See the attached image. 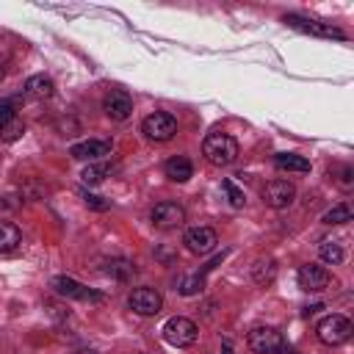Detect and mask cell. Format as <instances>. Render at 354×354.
I'll return each instance as SVG.
<instances>
[{
  "label": "cell",
  "instance_id": "13",
  "mask_svg": "<svg viewBox=\"0 0 354 354\" xmlns=\"http://www.w3.org/2000/svg\"><path fill=\"white\" fill-rule=\"evenodd\" d=\"M111 149H113V141H108V138H88V141H80V144H75L72 149H69V155L75 158V160H102L105 155H111Z\"/></svg>",
  "mask_w": 354,
  "mask_h": 354
},
{
  "label": "cell",
  "instance_id": "26",
  "mask_svg": "<svg viewBox=\"0 0 354 354\" xmlns=\"http://www.w3.org/2000/svg\"><path fill=\"white\" fill-rule=\"evenodd\" d=\"M17 119V111H14V102L11 100H0V136L3 130Z\"/></svg>",
  "mask_w": 354,
  "mask_h": 354
},
{
  "label": "cell",
  "instance_id": "20",
  "mask_svg": "<svg viewBox=\"0 0 354 354\" xmlns=\"http://www.w3.org/2000/svg\"><path fill=\"white\" fill-rule=\"evenodd\" d=\"M111 171H113V166H111V163H105V160H100V163H97V160H94V163H88V166L83 169V174H80V177H83V183L97 185V183H102Z\"/></svg>",
  "mask_w": 354,
  "mask_h": 354
},
{
  "label": "cell",
  "instance_id": "9",
  "mask_svg": "<svg viewBox=\"0 0 354 354\" xmlns=\"http://www.w3.org/2000/svg\"><path fill=\"white\" fill-rule=\"evenodd\" d=\"M53 288H55L58 296L77 299V301H102V299H105L100 290H91V288H86L83 282H77V279H72V277H55V279H53Z\"/></svg>",
  "mask_w": 354,
  "mask_h": 354
},
{
  "label": "cell",
  "instance_id": "30",
  "mask_svg": "<svg viewBox=\"0 0 354 354\" xmlns=\"http://www.w3.org/2000/svg\"><path fill=\"white\" fill-rule=\"evenodd\" d=\"M3 77H6V61L0 58V80H3Z\"/></svg>",
  "mask_w": 354,
  "mask_h": 354
},
{
  "label": "cell",
  "instance_id": "2",
  "mask_svg": "<svg viewBox=\"0 0 354 354\" xmlns=\"http://www.w3.org/2000/svg\"><path fill=\"white\" fill-rule=\"evenodd\" d=\"M351 332H354L351 321H348L346 315H337V313L326 315V318L315 326V335H318V340H321L324 346H340V343H346V340L351 337Z\"/></svg>",
  "mask_w": 354,
  "mask_h": 354
},
{
  "label": "cell",
  "instance_id": "8",
  "mask_svg": "<svg viewBox=\"0 0 354 354\" xmlns=\"http://www.w3.org/2000/svg\"><path fill=\"white\" fill-rule=\"evenodd\" d=\"M296 199V185L290 180H268L263 185V202L274 210H282V207H290Z\"/></svg>",
  "mask_w": 354,
  "mask_h": 354
},
{
  "label": "cell",
  "instance_id": "28",
  "mask_svg": "<svg viewBox=\"0 0 354 354\" xmlns=\"http://www.w3.org/2000/svg\"><path fill=\"white\" fill-rule=\"evenodd\" d=\"M83 199H86V205H88L91 210H108V207H111V202H105L102 196H94V194H86V191H83Z\"/></svg>",
  "mask_w": 354,
  "mask_h": 354
},
{
  "label": "cell",
  "instance_id": "10",
  "mask_svg": "<svg viewBox=\"0 0 354 354\" xmlns=\"http://www.w3.org/2000/svg\"><path fill=\"white\" fill-rule=\"evenodd\" d=\"M149 218L158 230H171V227H180L185 221V207L180 202H158L152 207Z\"/></svg>",
  "mask_w": 354,
  "mask_h": 354
},
{
  "label": "cell",
  "instance_id": "6",
  "mask_svg": "<svg viewBox=\"0 0 354 354\" xmlns=\"http://www.w3.org/2000/svg\"><path fill=\"white\" fill-rule=\"evenodd\" d=\"M282 22H288L290 28L301 30V33H310V36H321V39H346V33L340 28H335L332 22H318V19H307V17H299V14H285Z\"/></svg>",
  "mask_w": 354,
  "mask_h": 354
},
{
  "label": "cell",
  "instance_id": "24",
  "mask_svg": "<svg viewBox=\"0 0 354 354\" xmlns=\"http://www.w3.org/2000/svg\"><path fill=\"white\" fill-rule=\"evenodd\" d=\"M221 191L227 194V199H230V205L232 207H243L246 205V196H243V191L232 183V180H221Z\"/></svg>",
  "mask_w": 354,
  "mask_h": 354
},
{
  "label": "cell",
  "instance_id": "4",
  "mask_svg": "<svg viewBox=\"0 0 354 354\" xmlns=\"http://www.w3.org/2000/svg\"><path fill=\"white\" fill-rule=\"evenodd\" d=\"M246 346L254 354H279L285 348V337L277 326H254L246 337Z\"/></svg>",
  "mask_w": 354,
  "mask_h": 354
},
{
  "label": "cell",
  "instance_id": "32",
  "mask_svg": "<svg viewBox=\"0 0 354 354\" xmlns=\"http://www.w3.org/2000/svg\"><path fill=\"white\" fill-rule=\"evenodd\" d=\"M224 354H232V351H224Z\"/></svg>",
  "mask_w": 354,
  "mask_h": 354
},
{
  "label": "cell",
  "instance_id": "21",
  "mask_svg": "<svg viewBox=\"0 0 354 354\" xmlns=\"http://www.w3.org/2000/svg\"><path fill=\"white\" fill-rule=\"evenodd\" d=\"M318 254H321V260H324V263H329V266H337V263H343V246H340L337 241H332V238L321 241V246H318Z\"/></svg>",
  "mask_w": 354,
  "mask_h": 354
},
{
  "label": "cell",
  "instance_id": "7",
  "mask_svg": "<svg viewBox=\"0 0 354 354\" xmlns=\"http://www.w3.org/2000/svg\"><path fill=\"white\" fill-rule=\"evenodd\" d=\"M127 307H130L136 315L149 318V315H158V313H160V307H163V296H160V290L144 285V288H136V290L127 296Z\"/></svg>",
  "mask_w": 354,
  "mask_h": 354
},
{
  "label": "cell",
  "instance_id": "27",
  "mask_svg": "<svg viewBox=\"0 0 354 354\" xmlns=\"http://www.w3.org/2000/svg\"><path fill=\"white\" fill-rule=\"evenodd\" d=\"M22 133H25V124H22L19 119H14V122L3 130V136H0V138H3V141H14V138H19Z\"/></svg>",
  "mask_w": 354,
  "mask_h": 354
},
{
  "label": "cell",
  "instance_id": "18",
  "mask_svg": "<svg viewBox=\"0 0 354 354\" xmlns=\"http://www.w3.org/2000/svg\"><path fill=\"white\" fill-rule=\"evenodd\" d=\"M274 277H277V263H274L271 257H260V260L252 266V279H254L257 285H271Z\"/></svg>",
  "mask_w": 354,
  "mask_h": 354
},
{
  "label": "cell",
  "instance_id": "19",
  "mask_svg": "<svg viewBox=\"0 0 354 354\" xmlns=\"http://www.w3.org/2000/svg\"><path fill=\"white\" fill-rule=\"evenodd\" d=\"M274 163L277 169H285V171H310V160L301 155H290V152H279Z\"/></svg>",
  "mask_w": 354,
  "mask_h": 354
},
{
  "label": "cell",
  "instance_id": "23",
  "mask_svg": "<svg viewBox=\"0 0 354 354\" xmlns=\"http://www.w3.org/2000/svg\"><path fill=\"white\" fill-rule=\"evenodd\" d=\"M346 221H351V207L346 202H340L324 213V224H346Z\"/></svg>",
  "mask_w": 354,
  "mask_h": 354
},
{
  "label": "cell",
  "instance_id": "3",
  "mask_svg": "<svg viewBox=\"0 0 354 354\" xmlns=\"http://www.w3.org/2000/svg\"><path fill=\"white\" fill-rule=\"evenodd\" d=\"M163 337H166V343H171V346H177V348H188V346L196 343L199 329H196V324H194L191 318L174 315V318H169V321L163 324Z\"/></svg>",
  "mask_w": 354,
  "mask_h": 354
},
{
  "label": "cell",
  "instance_id": "14",
  "mask_svg": "<svg viewBox=\"0 0 354 354\" xmlns=\"http://www.w3.org/2000/svg\"><path fill=\"white\" fill-rule=\"evenodd\" d=\"M102 108H105V113H108L113 122H124V119L133 113V100H130V94H127V91L113 88V91L105 97Z\"/></svg>",
  "mask_w": 354,
  "mask_h": 354
},
{
  "label": "cell",
  "instance_id": "29",
  "mask_svg": "<svg viewBox=\"0 0 354 354\" xmlns=\"http://www.w3.org/2000/svg\"><path fill=\"white\" fill-rule=\"evenodd\" d=\"M351 174H354V171H351L348 166H343V169H340V177H337V183H340L343 188H351Z\"/></svg>",
  "mask_w": 354,
  "mask_h": 354
},
{
  "label": "cell",
  "instance_id": "17",
  "mask_svg": "<svg viewBox=\"0 0 354 354\" xmlns=\"http://www.w3.org/2000/svg\"><path fill=\"white\" fill-rule=\"evenodd\" d=\"M19 243H22V232H19V227L11 224V221H0V254L14 252Z\"/></svg>",
  "mask_w": 354,
  "mask_h": 354
},
{
  "label": "cell",
  "instance_id": "16",
  "mask_svg": "<svg viewBox=\"0 0 354 354\" xmlns=\"http://www.w3.org/2000/svg\"><path fill=\"white\" fill-rule=\"evenodd\" d=\"M163 171H166V177H169V180H174V183H185V180H191V177H194V166H191V160H188V158H183V155L169 158V160H166V166H163Z\"/></svg>",
  "mask_w": 354,
  "mask_h": 354
},
{
  "label": "cell",
  "instance_id": "15",
  "mask_svg": "<svg viewBox=\"0 0 354 354\" xmlns=\"http://www.w3.org/2000/svg\"><path fill=\"white\" fill-rule=\"evenodd\" d=\"M25 94L33 97V100H50L55 94V83L47 75H30L25 80Z\"/></svg>",
  "mask_w": 354,
  "mask_h": 354
},
{
  "label": "cell",
  "instance_id": "11",
  "mask_svg": "<svg viewBox=\"0 0 354 354\" xmlns=\"http://www.w3.org/2000/svg\"><path fill=\"white\" fill-rule=\"evenodd\" d=\"M183 243L194 254H210L216 249V243H218V235L210 227H191V230H185Z\"/></svg>",
  "mask_w": 354,
  "mask_h": 354
},
{
  "label": "cell",
  "instance_id": "12",
  "mask_svg": "<svg viewBox=\"0 0 354 354\" xmlns=\"http://www.w3.org/2000/svg\"><path fill=\"white\" fill-rule=\"evenodd\" d=\"M296 279H299V288L301 290L318 293V290H324L329 285V271L324 266H318V263H304V266H299Z\"/></svg>",
  "mask_w": 354,
  "mask_h": 354
},
{
  "label": "cell",
  "instance_id": "22",
  "mask_svg": "<svg viewBox=\"0 0 354 354\" xmlns=\"http://www.w3.org/2000/svg\"><path fill=\"white\" fill-rule=\"evenodd\" d=\"M105 274H108V277H116V279L124 282V279H130V277L136 274V266H133L130 260H111L108 268H105Z\"/></svg>",
  "mask_w": 354,
  "mask_h": 354
},
{
  "label": "cell",
  "instance_id": "31",
  "mask_svg": "<svg viewBox=\"0 0 354 354\" xmlns=\"http://www.w3.org/2000/svg\"><path fill=\"white\" fill-rule=\"evenodd\" d=\"M279 354H296V351H290V348H282V351H279Z\"/></svg>",
  "mask_w": 354,
  "mask_h": 354
},
{
  "label": "cell",
  "instance_id": "5",
  "mask_svg": "<svg viewBox=\"0 0 354 354\" xmlns=\"http://www.w3.org/2000/svg\"><path fill=\"white\" fill-rule=\"evenodd\" d=\"M141 133L149 141H169L177 133V119L171 113H166V111H155L141 122Z\"/></svg>",
  "mask_w": 354,
  "mask_h": 354
},
{
  "label": "cell",
  "instance_id": "25",
  "mask_svg": "<svg viewBox=\"0 0 354 354\" xmlns=\"http://www.w3.org/2000/svg\"><path fill=\"white\" fill-rule=\"evenodd\" d=\"M202 285H205V279L196 274V277H183L177 288H180V293H183V296H194V293H199V290H202Z\"/></svg>",
  "mask_w": 354,
  "mask_h": 354
},
{
  "label": "cell",
  "instance_id": "1",
  "mask_svg": "<svg viewBox=\"0 0 354 354\" xmlns=\"http://www.w3.org/2000/svg\"><path fill=\"white\" fill-rule=\"evenodd\" d=\"M202 155L213 166H230L238 158V141L230 133H210L202 141Z\"/></svg>",
  "mask_w": 354,
  "mask_h": 354
}]
</instances>
